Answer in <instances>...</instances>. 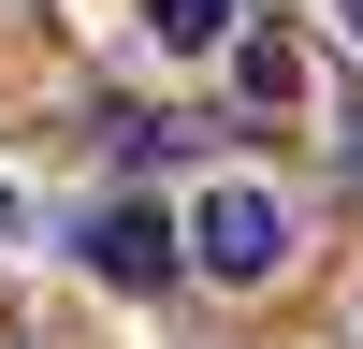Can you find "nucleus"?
Returning a JSON list of instances; mask_svg holds the SVG:
<instances>
[{"label":"nucleus","instance_id":"obj_4","mask_svg":"<svg viewBox=\"0 0 363 349\" xmlns=\"http://www.w3.org/2000/svg\"><path fill=\"white\" fill-rule=\"evenodd\" d=\"M145 29H160V58H218L233 44V0H145Z\"/></svg>","mask_w":363,"mask_h":349},{"label":"nucleus","instance_id":"obj_1","mask_svg":"<svg viewBox=\"0 0 363 349\" xmlns=\"http://www.w3.org/2000/svg\"><path fill=\"white\" fill-rule=\"evenodd\" d=\"M174 248H189L218 291H262V277H291V204L262 189V174H203L189 218H174Z\"/></svg>","mask_w":363,"mask_h":349},{"label":"nucleus","instance_id":"obj_3","mask_svg":"<svg viewBox=\"0 0 363 349\" xmlns=\"http://www.w3.org/2000/svg\"><path fill=\"white\" fill-rule=\"evenodd\" d=\"M233 87H247L262 116H291L306 102V44H291V29H247V44H233Z\"/></svg>","mask_w":363,"mask_h":349},{"label":"nucleus","instance_id":"obj_6","mask_svg":"<svg viewBox=\"0 0 363 349\" xmlns=\"http://www.w3.org/2000/svg\"><path fill=\"white\" fill-rule=\"evenodd\" d=\"M0 233H15V189H0Z\"/></svg>","mask_w":363,"mask_h":349},{"label":"nucleus","instance_id":"obj_2","mask_svg":"<svg viewBox=\"0 0 363 349\" xmlns=\"http://www.w3.org/2000/svg\"><path fill=\"white\" fill-rule=\"evenodd\" d=\"M73 248H87V277H116V291H160L174 262H189L160 204H87V233H73Z\"/></svg>","mask_w":363,"mask_h":349},{"label":"nucleus","instance_id":"obj_5","mask_svg":"<svg viewBox=\"0 0 363 349\" xmlns=\"http://www.w3.org/2000/svg\"><path fill=\"white\" fill-rule=\"evenodd\" d=\"M349 174H363V116H349Z\"/></svg>","mask_w":363,"mask_h":349},{"label":"nucleus","instance_id":"obj_7","mask_svg":"<svg viewBox=\"0 0 363 349\" xmlns=\"http://www.w3.org/2000/svg\"><path fill=\"white\" fill-rule=\"evenodd\" d=\"M349 44H363V0H349Z\"/></svg>","mask_w":363,"mask_h":349}]
</instances>
